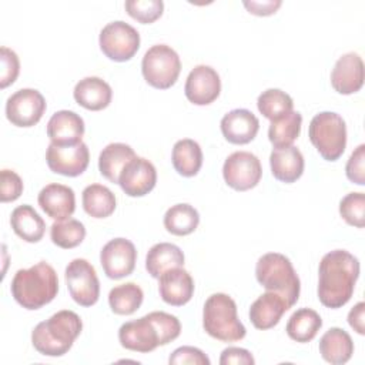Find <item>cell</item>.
<instances>
[{
  "label": "cell",
  "instance_id": "4316f807",
  "mask_svg": "<svg viewBox=\"0 0 365 365\" xmlns=\"http://www.w3.org/2000/svg\"><path fill=\"white\" fill-rule=\"evenodd\" d=\"M184 252L171 242L154 244L145 255V269L153 278H160L165 271L184 265Z\"/></svg>",
  "mask_w": 365,
  "mask_h": 365
},
{
  "label": "cell",
  "instance_id": "1f68e13d",
  "mask_svg": "<svg viewBox=\"0 0 365 365\" xmlns=\"http://www.w3.org/2000/svg\"><path fill=\"white\" fill-rule=\"evenodd\" d=\"M200 224L198 211L185 202L170 207L164 214L165 230L177 237H184L197 230Z\"/></svg>",
  "mask_w": 365,
  "mask_h": 365
},
{
  "label": "cell",
  "instance_id": "e0dca14e",
  "mask_svg": "<svg viewBox=\"0 0 365 365\" xmlns=\"http://www.w3.org/2000/svg\"><path fill=\"white\" fill-rule=\"evenodd\" d=\"M331 86L344 96L354 94L362 88L364 61L359 54L346 53L336 60L331 71Z\"/></svg>",
  "mask_w": 365,
  "mask_h": 365
},
{
  "label": "cell",
  "instance_id": "e575fe53",
  "mask_svg": "<svg viewBox=\"0 0 365 365\" xmlns=\"http://www.w3.org/2000/svg\"><path fill=\"white\" fill-rule=\"evenodd\" d=\"M258 111L269 121L278 120L294 108V101L289 94L279 88H268L258 96Z\"/></svg>",
  "mask_w": 365,
  "mask_h": 365
},
{
  "label": "cell",
  "instance_id": "836d02e7",
  "mask_svg": "<svg viewBox=\"0 0 365 365\" xmlns=\"http://www.w3.org/2000/svg\"><path fill=\"white\" fill-rule=\"evenodd\" d=\"M302 125V115L298 111H291L278 120L271 121L268 128V138L274 148L288 147L298 138Z\"/></svg>",
  "mask_w": 365,
  "mask_h": 365
},
{
  "label": "cell",
  "instance_id": "d590c367",
  "mask_svg": "<svg viewBox=\"0 0 365 365\" xmlns=\"http://www.w3.org/2000/svg\"><path fill=\"white\" fill-rule=\"evenodd\" d=\"M50 238L54 245L63 250H71L80 245L86 238V227L74 218L56 221L50 227Z\"/></svg>",
  "mask_w": 365,
  "mask_h": 365
},
{
  "label": "cell",
  "instance_id": "60d3db41",
  "mask_svg": "<svg viewBox=\"0 0 365 365\" xmlns=\"http://www.w3.org/2000/svg\"><path fill=\"white\" fill-rule=\"evenodd\" d=\"M170 365H210V358L195 346H180L168 358Z\"/></svg>",
  "mask_w": 365,
  "mask_h": 365
},
{
  "label": "cell",
  "instance_id": "d4e9b609",
  "mask_svg": "<svg viewBox=\"0 0 365 365\" xmlns=\"http://www.w3.org/2000/svg\"><path fill=\"white\" fill-rule=\"evenodd\" d=\"M319 354L331 365L346 364L354 354L351 335L342 328H329L319 339Z\"/></svg>",
  "mask_w": 365,
  "mask_h": 365
},
{
  "label": "cell",
  "instance_id": "cb8c5ba5",
  "mask_svg": "<svg viewBox=\"0 0 365 365\" xmlns=\"http://www.w3.org/2000/svg\"><path fill=\"white\" fill-rule=\"evenodd\" d=\"M272 175L285 184L295 182L304 173V155L295 145L274 148L269 154Z\"/></svg>",
  "mask_w": 365,
  "mask_h": 365
},
{
  "label": "cell",
  "instance_id": "f1b7e54d",
  "mask_svg": "<svg viewBox=\"0 0 365 365\" xmlns=\"http://www.w3.org/2000/svg\"><path fill=\"white\" fill-rule=\"evenodd\" d=\"M171 161L175 171L182 177H194L202 165V150L191 138L178 140L171 153Z\"/></svg>",
  "mask_w": 365,
  "mask_h": 365
},
{
  "label": "cell",
  "instance_id": "7402d4cb",
  "mask_svg": "<svg viewBox=\"0 0 365 365\" xmlns=\"http://www.w3.org/2000/svg\"><path fill=\"white\" fill-rule=\"evenodd\" d=\"M84 130V120L70 110L56 111L47 123V135L50 141L57 145L80 143Z\"/></svg>",
  "mask_w": 365,
  "mask_h": 365
},
{
  "label": "cell",
  "instance_id": "74e56055",
  "mask_svg": "<svg viewBox=\"0 0 365 365\" xmlns=\"http://www.w3.org/2000/svg\"><path fill=\"white\" fill-rule=\"evenodd\" d=\"M124 7L128 16L143 24L154 23L164 11V3L161 0H127Z\"/></svg>",
  "mask_w": 365,
  "mask_h": 365
},
{
  "label": "cell",
  "instance_id": "b9f144b4",
  "mask_svg": "<svg viewBox=\"0 0 365 365\" xmlns=\"http://www.w3.org/2000/svg\"><path fill=\"white\" fill-rule=\"evenodd\" d=\"M345 174L354 184H365V145L359 144L348 158L345 165Z\"/></svg>",
  "mask_w": 365,
  "mask_h": 365
},
{
  "label": "cell",
  "instance_id": "2e32d148",
  "mask_svg": "<svg viewBox=\"0 0 365 365\" xmlns=\"http://www.w3.org/2000/svg\"><path fill=\"white\" fill-rule=\"evenodd\" d=\"M157 182V170L154 164L143 157L133 158L121 171L118 185L128 197H144Z\"/></svg>",
  "mask_w": 365,
  "mask_h": 365
},
{
  "label": "cell",
  "instance_id": "8d00e7d4",
  "mask_svg": "<svg viewBox=\"0 0 365 365\" xmlns=\"http://www.w3.org/2000/svg\"><path fill=\"white\" fill-rule=\"evenodd\" d=\"M339 214L346 224L364 228L365 225V195L364 192H349L339 202Z\"/></svg>",
  "mask_w": 365,
  "mask_h": 365
},
{
  "label": "cell",
  "instance_id": "ab89813d",
  "mask_svg": "<svg viewBox=\"0 0 365 365\" xmlns=\"http://www.w3.org/2000/svg\"><path fill=\"white\" fill-rule=\"evenodd\" d=\"M0 61H1L0 87L6 88L16 81L20 73V61L17 54L11 48L4 46L0 48Z\"/></svg>",
  "mask_w": 365,
  "mask_h": 365
},
{
  "label": "cell",
  "instance_id": "9c48e42d",
  "mask_svg": "<svg viewBox=\"0 0 365 365\" xmlns=\"http://www.w3.org/2000/svg\"><path fill=\"white\" fill-rule=\"evenodd\" d=\"M98 44L106 57L113 61H128L140 48L138 31L125 21L107 23L98 37Z\"/></svg>",
  "mask_w": 365,
  "mask_h": 365
},
{
  "label": "cell",
  "instance_id": "8992f818",
  "mask_svg": "<svg viewBox=\"0 0 365 365\" xmlns=\"http://www.w3.org/2000/svg\"><path fill=\"white\" fill-rule=\"evenodd\" d=\"M202 327L210 336L222 342L241 341L247 334L244 324L238 319L235 301L224 292L207 298L202 308Z\"/></svg>",
  "mask_w": 365,
  "mask_h": 365
},
{
  "label": "cell",
  "instance_id": "9a60e30c",
  "mask_svg": "<svg viewBox=\"0 0 365 365\" xmlns=\"http://www.w3.org/2000/svg\"><path fill=\"white\" fill-rule=\"evenodd\" d=\"M185 97L195 106H208L215 101L221 93V80L218 73L205 64L195 66L184 86Z\"/></svg>",
  "mask_w": 365,
  "mask_h": 365
},
{
  "label": "cell",
  "instance_id": "f6af8a7d",
  "mask_svg": "<svg viewBox=\"0 0 365 365\" xmlns=\"http://www.w3.org/2000/svg\"><path fill=\"white\" fill-rule=\"evenodd\" d=\"M365 302H358L348 314L349 327L359 335L365 334Z\"/></svg>",
  "mask_w": 365,
  "mask_h": 365
},
{
  "label": "cell",
  "instance_id": "3957f363",
  "mask_svg": "<svg viewBox=\"0 0 365 365\" xmlns=\"http://www.w3.org/2000/svg\"><path fill=\"white\" fill-rule=\"evenodd\" d=\"M10 291L19 305L34 311L50 304L58 292V277L56 269L46 261L30 268L19 269L11 281Z\"/></svg>",
  "mask_w": 365,
  "mask_h": 365
},
{
  "label": "cell",
  "instance_id": "30bf717a",
  "mask_svg": "<svg viewBox=\"0 0 365 365\" xmlns=\"http://www.w3.org/2000/svg\"><path fill=\"white\" fill-rule=\"evenodd\" d=\"M71 298L81 307H91L100 297V281L94 267L84 258H74L64 272Z\"/></svg>",
  "mask_w": 365,
  "mask_h": 365
},
{
  "label": "cell",
  "instance_id": "d6986e66",
  "mask_svg": "<svg viewBox=\"0 0 365 365\" xmlns=\"http://www.w3.org/2000/svg\"><path fill=\"white\" fill-rule=\"evenodd\" d=\"M220 127L228 143L242 145L255 138L259 130V121L252 111L247 108H235L221 118Z\"/></svg>",
  "mask_w": 365,
  "mask_h": 365
},
{
  "label": "cell",
  "instance_id": "4fadbf2b",
  "mask_svg": "<svg viewBox=\"0 0 365 365\" xmlns=\"http://www.w3.org/2000/svg\"><path fill=\"white\" fill-rule=\"evenodd\" d=\"M46 161L53 173L66 177H77L88 167V147L83 141L70 145H57L50 143L46 151Z\"/></svg>",
  "mask_w": 365,
  "mask_h": 365
},
{
  "label": "cell",
  "instance_id": "44dd1931",
  "mask_svg": "<svg viewBox=\"0 0 365 365\" xmlns=\"http://www.w3.org/2000/svg\"><path fill=\"white\" fill-rule=\"evenodd\" d=\"M291 307L277 292L267 291L261 294L250 307V321L251 324L261 331L274 328L281 317Z\"/></svg>",
  "mask_w": 365,
  "mask_h": 365
},
{
  "label": "cell",
  "instance_id": "603a6c76",
  "mask_svg": "<svg viewBox=\"0 0 365 365\" xmlns=\"http://www.w3.org/2000/svg\"><path fill=\"white\" fill-rule=\"evenodd\" d=\"M74 100L78 106L90 111H100L111 103L113 90L107 81L91 76L81 78L73 91Z\"/></svg>",
  "mask_w": 365,
  "mask_h": 365
},
{
  "label": "cell",
  "instance_id": "f35d334b",
  "mask_svg": "<svg viewBox=\"0 0 365 365\" xmlns=\"http://www.w3.org/2000/svg\"><path fill=\"white\" fill-rule=\"evenodd\" d=\"M0 200L1 202L16 201L23 192V180L13 170H1L0 173Z\"/></svg>",
  "mask_w": 365,
  "mask_h": 365
},
{
  "label": "cell",
  "instance_id": "5b68a950",
  "mask_svg": "<svg viewBox=\"0 0 365 365\" xmlns=\"http://www.w3.org/2000/svg\"><path fill=\"white\" fill-rule=\"evenodd\" d=\"M255 277L259 285L285 298L289 307L299 298L301 282L288 257L279 252H267L258 258Z\"/></svg>",
  "mask_w": 365,
  "mask_h": 365
},
{
  "label": "cell",
  "instance_id": "277c9868",
  "mask_svg": "<svg viewBox=\"0 0 365 365\" xmlns=\"http://www.w3.org/2000/svg\"><path fill=\"white\" fill-rule=\"evenodd\" d=\"M81 329V318L74 311L61 309L34 327L31 344L41 355L63 356L70 351Z\"/></svg>",
  "mask_w": 365,
  "mask_h": 365
},
{
  "label": "cell",
  "instance_id": "d6a6232c",
  "mask_svg": "<svg viewBox=\"0 0 365 365\" xmlns=\"http://www.w3.org/2000/svg\"><path fill=\"white\" fill-rule=\"evenodd\" d=\"M144 292L135 282H125L111 288L108 294V304L117 315H131L143 304Z\"/></svg>",
  "mask_w": 365,
  "mask_h": 365
},
{
  "label": "cell",
  "instance_id": "ac0fdd59",
  "mask_svg": "<svg viewBox=\"0 0 365 365\" xmlns=\"http://www.w3.org/2000/svg\"><path fill=\"white\" fill-rule=\"evenodd\" d=\"M40 208L56 221L68 220L76 210V195L71 187L51 182L41 188L37 197Z\"/></svg>",
  "mask_w": 365,
  "mask_h": 365
},
{
  "label": "cell",
  "instance_id": "83f0119b",
  "mask_svg": "<svg viewBox=\"0 0 365 365\" xmlns=\"http://www.w3.org/2000/svg\"><path fill=\"white\" fill-rule=\"evenodd\" d=\"M10 224L16 235L26 242H38L46 232V222L29 204L16 207L11 211Z\"/></svg>",
  "mask_w": 365,
  "mask_h": 365
},
{
  "label": "cell",
  "instance_id": "f546056e",
  "mask_svg": "<svg viewBox=\"0 0 365 365\" xmlns=\"http://www.w3.org/2000/svg\"><path fill=\"white\" fill-rule=\"evenodd\" d=\"M322 327L319 314L311 308L297 309L288 319L285 331L292 341L305 344L312 341Z\"/></svg>",
  "mask_w": 365,
  "mask_h": 365
},
{
  "label": "cell",
  "instance_id": "4dcf8cb0",
  "mask_svg": "<svg viewBox=\"0 0 365 365\" xmlns=\"http://www.w3.org/2000/svg\"><path fill=\"white\" fill-rule=\"evenodd\" d=\"M83 208L93 218H107L115 210V195L101 184H90L83 190Z\"/></svg>",
  "mask_w": 365,
  "mask_h": 365
},
{
  "label": "cell",
  "instance_id": "484cf974",
  "mask_svg": "<svg viewBox=\"0 0 365 365\" xmlns=\"http://www.w3.org/2000/svg\"><path fill=\"white\" fill-rule=\"evenodd\" d=\"M134 150L124 143L107 144L98 155L100 174L113 184H118V177L123 168L135 158Z\"/></svg>",
  "mask_w": 365,
  "mask_h": 365
},
{
  "label": "cell",
  "instance_id": "8fae6325",
  "mask_svg": "<svg viewBox=\"0 0 365 365\" xmlns=\"http://www.w3.org/2000/svg\"><path fill=\"white\" fill-rule=\"evenodd\" d=\"M222 177L232 190L248 191L257 187L262 177L261 161L250 151H235L225 158Z\"/></svg>",
  "mask_w": 365,
  "mask_h": 365
},
{
  "label": "cell",
  "instance_id": "7a4b0ae2",
  "mask_svg": "<svg viewBox=\"0 0 365 365\" xmlns=\"http://www.w3.org/2000/svg\"><path fill=\"white\" fill-rule=\"evenodd\" d=\"M180 334L181 324L175 315L153 311L138 319L124 322L118 329V341L128 351L147 354L177 339Z\"/></svg>",
  "mask_w": 365,
  "mask_h": 365
},
{
  "label": "cell",
  "instance_id": "6da1fadb",
  "mask_svg": "<svg viewBox=\"0 0 365 365\" xmlns=\"http://www.w3.org/2000/svg\"><path fill=\"white\" fill-rule=\"evenodd\" d=\"M359 277V261L345 250L327 252L318 268V299L327 308H341L352 297Z\"/></svg>",
  "mask_w": 365,
  "mask_h": 365
},
{
  "label": "cell",
  "instance_id": "ba28073f",
  "mask_svg": "<svg viewBox=\"0 0 365 365\" xmlns=\"http://www.w3.org/2000/svg\"><path fill=\"white\" fill-rule=\"evenodd\" d=\"M141 71L151 87L167 90L178 80L181 71L180 56L167 44H154L143 57Z\"/></svg>",
  "mask_w": 365,
  "mask_h": 365
},
{
  "label": "cell",
  "instance_id": "52a82bcc",
  "mask_svg": "<svg viewBox=\"0 0 365 365\" xmlns=\"http://www.w3.org/2000/svg\"><path fill=\"white\" fill-rule=\"evenodd\" d=\"M308 137L319 155L327 161H336L346 147V125L334 111H322L312 117Z\"/></svg>",
  "mask_w": 365,
  "mask_h": 365
},
{
  "label": "cell",
  "instance_id": "ffe728a7",
  "mask_svg": "<svg viewBox=\"0 0 365 365\" xmlns=\"http://www.w3.org/2000/svg\"><path fill=\"white\" fill-rule=\"evenodd\" d=\"M158 292L168 305L182 307L192 298L194 279L182 267L171 268L158 278Z\"/></svg>",
  "mask_w": 365,
  "mask_h": 365
},
{
  "label": "cell",
  "instance_id": "7bdbcfd3",
  "mask_svg": "<svg viewBox=\"0 0 365 365\" xmlns=\"http://www.w3.org/2000/svg\"><path fill=\"white\" fill-rule=\"evenodd\" d=\"M221 365H254L255 359L251 352L245 348L228 346L221 352L220 356Z\"/></svg>",
  "mask_w": 365,
  "mask_h": 365
},
{
  "label": "cell",
  "instance_id": "5bb4252c",
  "mask_svg": "<svg viewBox=\"0 0 365 365\" xmlns=\"http://www.w3.org/2000/svg\"><path fill=\"white\" fill-rule=\"evenodd\" d=\"M137 250L127 238L110 240L100 251V264L111 279H121L135 268Z\"/></svg>",
  "mask_w": 365,
  "mask_h": 365
},
{
  "label": "cell",
  "instance_id": "7c38bea8",
  "mask_svg": "<svg viewBox=\"0 0 365 365\" xmlns=\"http://www.w3.org/2000/svg\"><path fill=\"white\" fill-rule=\"evenodd\" d=\"M46 100L36 88H20L13 93L6 101V117L16 127L36 125L44 111Z\"/></svg>",
  "mask_w": 365,
  "mask_h": 365
},
{
  "label": "cell",
  "instance_id": "ee69618b",
  "mask_svg": "<svg viewBox=\"0 0 365 365\" xmlns=\"http://www.w3.org/2000/svg\"><path fill=\"white\" fill-rule=\"evenodd\" d=\"M282 1L281 0H267V1H244L245 9L255 16H271L274 14L279 7Z\"/></svg>",
  "mask_w": 365,
  "mask_h": 365
}]
</instances>
